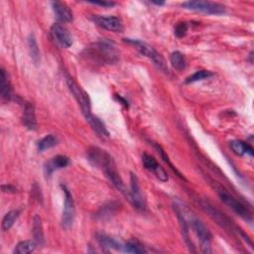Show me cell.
Listing matches in <instances>:
<instances>
[{"label": "cell", "instance_id": "7402d4cb", "mask_svg": "<svg viewBox=\"0 0 254 254\" xmlns=\"http://www.w3.org/2000/svg\"><path fill=\"white\" fill-rule=\"evenodd\" d=\"M37 247V242L35 240H24L19 242L14 250L13 253L14 254H29L35 251Z\"/></svg>", "mask_w": 254, "mask_h": 254}, {"label": "cell", "instance_id": "5bb4252c", "mask_svg": "<svg viewBox=\"0 0 254 254\" xmlns=\"http://www.w3.org/2000/svg\"><path fill=\"white\" fill-rule=\"evenodd\" d=\"M70 164H71V160L69 157H67L65 155H58V156L52 158L49 162H47L45 164V167H44L45 175L47 178H50L55 171L66 168Z\"/></svg>", "mask_w": 254, "mask_h": 254}, {"label": "cell", "instance_id": "2e32d148", "mask_svg": "<svg viewBox=\"0 0 254 254\" xmlns=\"http://www.w3.org/2000/svg\"><path fill=\"white\" fill-rule=\"evenodd\" d=\"M22 121L25 127L29 130H36L37 129V119H36V112L35 107L32 103L26 102L23 108L22 114Z\"/></svg>", "mask_w": 254, "mask_h": 254}, {"label": "cell", "instance_id": "d4e9b609", "mask_svg": "<svg viewBox=\"0 0 254 254\" xmlns=\"http://www.w3.org/2000/svg\"><path fill=\"white\" fill-rule=\"evenodd\" d=\"M19 215H20V212L18 210L8 212L2 219V224H1L2 229L4 231H8L14 225V223L18 219Z\"/></svg>", "mask_w": 254, "mask_h": 254}, {"label": "cell", "instance_id": "cb8c5ba5", "mask_svg": "<svg viewBox=\"0 0 254 254\" xmlns=\"http://www.w3.org/2000/svg\"><path fill=\"white\" fill-rule=\"evenodd\" d=\"M170 63H171L172 67L175 70L180 71V72L184 71L186 69V66H187V62H186L185 56L181 52H179V51H176V52L171 54Z\"/></svg>", "mask_w": 254, "mask_h": 254}, {"label": "cell", "instance_id": "44dd1931", "mask_svg": "<svg viewBox=\"0 0 254 254\" xmlns=\"http://www.w3.org/2000/svg\"><path fill=\"white\" fill-rule=\"evenodd\" d=\"M33 235L34 240L37 242V244L43 245L45 242V236L43 231V224L42 219L39 215H35L33 219Z\"/></svg>", "mask_w": 254, "mask_h": 254}, {"label": "cell", "instance_id": "7c38bea8", "mask_svg": "<svg viewBox=\"0 0 254 254\" xmlns=\"http://www.w3.org/2000/svg\"><path fill=\"white\" fill-rule=\"evenodd\" d=\"M92 20L93 22L98 25L99 27L111 31V32H115V33H121L123 32L124 26L123 23L121 21V19H119L116 16H92Z\"/></svg>", "mask_w": 254, "mask_h": 254}, {"label": "cell", "instance_id": "277c9868", "mask_svg": "<svg viewBox=\"0 0 254 254\" xmlns=\"http://www.w3.org/2000/svg\"><path fill=\"white\" fill-rule=\"evenodd\" d=\"M124 42L128 43L130 45H133L143 56L149 58L162 72H164L165 74H168L169 70H168L165 59L153 47H151L150 45H148L145 42H142V41L136 40V39H127L126 38V39H124Z\"/></svg>", "mask_w": 254, "mask_h": 254}, {"label": "cell", "instance_id": "83f0119b", "mask_svg": "<svg viewBox=\"0 0 254 254\" xmlns=\"http://www.w3.org/2000/svg\"><path fill=\"white\" fill-rule=\"evenodd\" d=\"M58 144V138L57 136L53 134H49L42 138L38 143V149L40 152H44L50 148L55 147Z\"/></svg>", "mask_w": 254, "mask_h": 254}, {"label": "cell", "instance_id": "d6a6232c", "mask_svg": "<svg viewBox=\"0 0 254 254\" xmlns=\"http://www.w3.org/2000/svg\"><path fill=\"white\" fill-rule=\"evenodd\" d=\"M2 192L3 193H15L16 188L12 185H2Z\"/></svg>", "mask_w": 254, "mask_h": 254}, {"label": "cell", "instance_id": "ac0fdd59", "mask_svg": "<svg viewBox=\"0 0 254 254\" xmlns=\"http://www.w3.org/2000/svg\"><path fill=\"white\" fill-rule=\"evenodd\" d=\"M85 119L89 123V125L91 126V128L94 130V132H96L99 136H101V137H108L109 136V132L106 128L105 124L100 120L99 117L91 114L88 117H86Z\"/></svg>", "mask_w": 254, "mask_h": 254}, {"label": "cell", "instance_id": "9c48e42d", "mask_svg": "<svg viewBox=\"0 0 254 254\" xmlns=\"http://www.w3.org/2000/svg\"><path fill=\"white\" fill-rule=\"evenodd\" d=\"M61 187L65 194V204H64V210L62 214V226L65 229H70L74 224L75 216H76L75 202L70 190L65 185H62Z\"/></svg>", "mask_w": 254, "mask_h": 254}, {"label": "cell", "instance_id": "4fadbf2b", "mask_svg": "<svg viewBox=\"0 0 254 254\" xmlns=\"http://www.w3.org/2000/svg\"><path fill=\"white\" fill-rule=\"evenodd\" d=\"M142 163H143V166L145 167V169L152 172L160 181L167 182L169 180V176H168L167 172L164 170L163 167H161L158 164V162L156 161V159L153 156H151L147 153H144L142 156Z\"/></svg>", "mask_w": 254, "mask_h": 254}, {"label": "cell", "instance_id": "8fae6325", "mask_svg": "<svg viewBox=\"0 0 254 254\" xmlns=\"http://www.w3.org/2000/svg\"><path fill=\"white\" fill-rule=\"evenodd\" d=\"M51 36L55 43L62 48H70L73 45V38L68 29L60 23H55L51 28Z\"/></svg>", "mask_w": 254, "mask_h": 254}, {"label": "cell", "instance_id": "7a4b0ae2", "mask_svg": "<svg viewBox=\"0 0 254 254\" xmlns=\"http://www.w3.org/2000/svg\"><path fill=\"white\" fill-rule=\"evenodd\" d=\"M88 56L101 64H113L117 61V52L112 42L99 41L86 49Z\"/></svg>", "mask_w": 254, "mask_h": 254}, {"label": "cell", "instance_id": "3957f363", "mask_svg": "<svg viewBox=\"0 0 254 254\" xmlns=\"http://www.w3.org/2000/svg\"><path fill=\"white\" fill-rule=\"evenodd\" d=\"M201 206L221 227H223L225 230L230 232H233V231L237 232L240 236H242L245 240H247L250 247H252V241L250 240V238L239 227H237L223 212H221L219 210H217L214 206H212L208 201H203L201 203Z\"/></svg>", "mask_w": 254, "mask_h": 254}, {"label": "cell", "instance_id": "e0dca14e", "mask_svg": "<svg viewBox=\"0 0 254 254\" xmlns=\"http://www.w3.org/2000/svg\"><path fill=\"white\" fill-rule=\"evenodd\" d=\"M52 8L59 21L63 23H69L73 21V12L66 3L61 1H54L52 2Z\"/></svg>", "mask_w": 254, "mask_h": 254}, {"label": "cell", "instance_id": "603a6c76", "mask_svg": "<svg viewBox=\"0 0 254 254\" xmlns=\"http://www.w3.org/2000/svg\"><path fill=\"white\" fill-rule=\"evenodd\" d=\"M28 47H29V52H30V56H31L33 63L35 65H38L40 63L41 56H40L39 46H38V43L36 41L34 34H30L28 37Z\"/></svg>", "mask_w": 254, "mask_h": 254}, {"label": "cell", "instance_id": "9a60e30c", "mask_svg": "<svg viewBox=\"0 0 254 254\" xmlns=\"http://www.w3.org/2000/svg\"><path fill=\"white\" fill-rule=\"evenodd\" d=\"M174 210L177 213V216L179 218V221H180V226H181V229H182V233H183V237L189 247V249L192 251V252H196L195 250V246H194V243L193 241L191 240V237H190V224L189 222L187 221L185 215H184V212H183V210L181 207H179L178 205H174Z\"/></svg>", "mask_w": 254, "mask_h": 254}, {"label": "cell", "instance_id": "6da1fadb", "mask_svg": "<svg viewBox=\"0 0 254 254\" xmlns=\"http://www.w3.org/2000/svg\"><path fill=\"white\" fill-rule=\"evenodd\" d=\"M87 159L88 161L95 167L101 168L104 172L105 176L108 178L110 183L114 186V188L123 194L125 197L128 198L129 192H127L126 187L116 169V165L112 157L105 152L104 150L98 147H91L87 151Z\"/></svg>", "mask_w": 254, "mask_h": 254}, {"label": "cell", "instance_id": "8992f818", "mask_svg": "<svg viewBox=\"0 0 254 254\" xmlns=\"http://www.w3.org/2000/svg\"><path fill=\"white\" fill-rule=\"evenodd\" d=\"M217 194L221 202H223L227 207H229L237 215L246 221H252V212L249 208H247L240 201L235 199L232 195H230L226 190L220 188L217 190Z\"/></svg>", "mask_w": 254, "mask_h": 254}, {"label": "cell", "instance_id": "1f68e13d", "mask_svg": "<svg viewBox=\"0 0 254 254\" xmlns=\"http://www.w3.org/2000/svg\"><path fill=\"white\" fill-rule=\"evenodd\" d=\"M88 3L94 4V5H100V6L106 7V8L113 7V6L115 5V3H114V2H111V1H89Z\"/></svg>", "mask_w": 254, "mask_h": 254}, {"label": "cell", "instance_id": "4316f807", "mask_svg": "<svg viewBox=\"0 0 254 254\" xmlns=\"http://www.w3.org/2000/svg\"><path fill=\"white\" fill-rule=\"evenodd\" d=\"M122 250L127 253H134V254H141L146 253L147 250L145 247L137 240H129L125 245H123Z\"/></svg>", "mask_w": 254, "mask_h": 254}, {"label": "cell", "instance_id": "ffe728a7", "mask_svg": "<svg viewBox=\"0 0 254 254\" xmlns=\"http://www.w3.org/2000/svg\"><path fill=\"white\" fill-rule=\"evenodd\" d=\"M229 145L232 151L239 156H242V155H249L250 157L253 156V148L251 147V145H249L244 141L233 140L230 142Z\"/></svg>", "mask_w": 254, "mask_h": 254}, {"label": "cell", "instance_id": "ba28073f", "mask_svg": "<svg viewBox=\"0 0 254 254\" xmlns=\"http://www.w3.org/2000/svg\"><path fill=\"white\" fill-rule=\"evenodd\" d=\"M191 226L200 240L202 251L207 254L212 253V235L209 228L206 226V224L200 218L194 216L193 218H191Z\"/></svg>", "mask_w": 254, "mask_h": 254}, {"label": "cell", "instance_id": "836d02e7", "mask_svg": "<svg viewBox=\"0 0 254 254\" xmlns=\"http://www.w3.org/2000/svg\"><path fill=\"white\" fill-rule=\"evenodd\" d=\"M151 3H153L155 5H158V6H162V5L165 4L164 1H151Z\"/></svg>", "mask_w": 254, "mask_h": 254}, {"label": "cell", "instance_id": "30bf717a", "mask_svg": "<svg viewBox=\"0 0 254 254\" xmlns=\"http://www.w3.org/2000/svg\"><path fill=\"white\" fill-rule=\"evenodd\" d=\"M128 200L135 209L139 211L146 210V201L142 195L138 178L134 173L130 174V191L128 194Z\"/></svg>", "mask_w": 254, "mask_h": 254}, {"label": "cell", "instance_id": "d6986e66", "mask_svg": "<svg viewBox=\"0 0 254 254\" xmlns=\"http://www.w3.org/2000/svg\"><path fill=\"white\" fill-rule=\"evenodd\" d=\"M0 94L5 100H10L12 94V88L9 77L4 69H1V85H0Z\"/></svg>", "mask_w": 254, "mask_h": 254}, {"label": "cell", "instance_id": "52a82bcc", "mask_svg": "<svg viewBox=\"0 0 254 254\" xmlns=\"http://www.w3.org/2000/svg\"><path fill=\"white\" fill-rule=\"evenodd\" d=\"M182 7L188 10L200 11L209 15H223L226 13V8L224 5L217 2L203 1V0L186 1L182 3Z\"/></svg>", "mask_w": 254, "mask_h": 254}, {"label": "cell", "instance_id": "484cf974", "mask_svg": "<svg viewBox=\"0 0 254 254\" xmlns=\"http://www.w3.org/2000/svg\"><path fill=\"white\" fill-rule=\"evenodd\" d=\"M98 242L101 247L108 248V249H114V250H122L123 245H121L117 240L114 238L107 236V235H99L98 236Z\"/></svg>", "mask_w": 254, "mask_h": 254}, {"label": "cell", "instance_id": "f1b7e54d", "mask_svg": "<svg viewBox=\"0 0 254 254\" xmlns=\"http://www.w3.org/2000/svg\"><path fill=\"white\" fill-rule=\"evenodd\" d=\"M213 76V74L210 71H205V70H202V71H198L196 72L195 74H193L192 76L188 77L185 81L186 84H194V83H197V82H200V81H204V80H208L210 78H212Z\"/></svg>", "mask_w": 254, "mask_h": 254}, {"label": "cell", "instance_id": "f546056e", "mask_svg": "<svg viewBox=\"0 0 254 254\" xmlns=\"http://www.w3.org/2000/svg\"><path fill=\"white\" fill-rule=\"evenodd\" d=\"M154 147L157 149L158 153H160V155H161V157L163 158V160H164V161H165V162H166V163L171 167V169H172V170H174V171L178 174V176H179V177H181V178H183V179H184V177L181 175V173H180V172H179V171H178V170L173 166V164H172V163H171V161L169 160V157H168V155L166 154V152L164 151V149H163L160 145H158V144H154Z\"/></svg>", "mask_w": 254, "mask_h": 254}, {"label": "cell", "instance_id": "4dcf8cb0", "mask_svg": "<svg viewBox=\"0 0 254 254\" xmlns=\"http://www.w3.org/2000/svg\"><path fill=\"white\" fill-rule=\"evenodd\" d=\"M188 32V25L187 23L185 22H181V23H178L176 26H175V30H174V33L175 35L178 37V38H183L186 36Z\"/></svg>", "mask_w": 254, "mask_h": 254}, {"label": "cell", "instance_id": "5b68a950", "mask_svg": "<svg viewBox=\"0 0 254 254\" xmlns=\"http://www.w3.org/2000/svg\"><path fill=\"white\" fill-rule=\"evenodd\" d=\"M67 85L71 93L74 95L75 99L79 103L84 116L86 118L91 115V101L87 92L81 85H79L70 76H67Z\"/></svg>", "mask_w": 254, "mask_h": 254}]
</instances>
